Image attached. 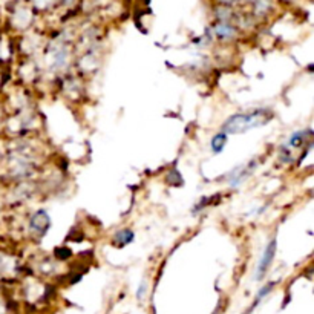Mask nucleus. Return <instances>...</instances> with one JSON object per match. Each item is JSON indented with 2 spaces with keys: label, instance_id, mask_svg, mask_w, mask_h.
I'll return each instance as SVG.
<instances>
[{
  "label": "nucleus",
  "instance_id": "obj_6",
  "mask_svg": "<svg viewBox=\"0 0 314 314\" xmlns=\"http://www.w3.org/2000/svg\"><path fill=\"white\" fill-rule=\"evenodd\" d=\"M133 238H135V235H133L132 230H129V229L120 230V232H117L115 236H114V245H117V247L129 245V244L133 241Z\"/></svg>",
  "mask_w": 314,
  "mask_h": 314
},
{
  "label": "nucleus",
  "instance_id": "obj_5",
  "mask_svg": "<svg viewBox=\"0 0 314 314\" xmlns=\"http://www.w3.org/2000/svg\"><path fill=\"white\" fill-rule=\"evenodd\" d=\"M312 133H311V130H299V132H294L290 138H288V143L285 144L288 149L291 147V149H299V147H302L305 143H306V140L311 137Z\"/></svg>",
  "mask_w": 314,
  "mask_h": 314
},
{
  "label": "nucleus",
  "instance_id": "obj_2",
  "mask_svg": "<svg viewBox=\"0 0 314 314\" xmlns=\"http://www.w3.org/2000/svg\"><path fill=\"white\" fill-rule=\"evenodd\" d=\"M276 248H278V242H276V239H272V241L265 245L264 253H262V256H260L259 264H257V268H256V275H254L256 281H260V279H262V278L265 276V273L268 272L270 265L273 264V260H275V256H276Z\"/></svg>",
  "mask_w": 314,
  "mask_h": 314
},
{
  "label": "nucleus",
  "instance_id": "obj_9",
  "mask_svg": "<svg viewBox=\"0 0 314 314\" xmlns=\"http://www.w3.org/2000/svg\"><path fill=\"white\" fill-rule=\"evenodd\" d=\"M215 32L221 38H232L235 35V29L232 26H229V25H218L215 28Z\"/></svg>",
  "mask_w": 314,
  "mask_h": 314
},
{
  "label": "nucleus",
  "instance_id": "obj_7",
  "mask_svg": "<svg viewBox=\"0 0 314 314\" xmlns=\"http://www.w3.org/2000/svg\"><path fill=\"white\" fill-rule=\"evenodd\" d=\"M273 288H275V282H268L267 285H264L262 288H260V290H259V293H257V294H256V297H254V302L251 303L250 309L247 311V314H250V312H251V311H253V309H254V308L260 303V302H262V300H264V299H265V297L272 293V290H273Z\"/></svg>",
  "mask_w": 314,
  "mask_h": 314
},
{
  "label": "nucleus",
  "instance_id": "obj_12",
  "mask_svg": "<svg viewBox=\"0 0 314 314\" xmlns=\"http://www.w3.org/2000/svg\"><path fill=\"white\" fill-rule=\"evenodd\" d=\"M146 291H147V282H146V281H143V282L140 284L138 290H137V299H138V300H141V299L146 296Z\"/></svg>",
  "mask_w": 314,
  "mask_h": 314
},
{
  "label": "nucleus",
  "instance_id": "obj_3",
  "mask_svg": "<svg viewBox=\"0 0 314 314\" xmlns=\"http://www.w3.org/2000/svg\"><path fill=\"white\" fill-rule=\"evenodd\" d=\"M29 227L34 233L43 236L46 235L48 229L51 227V219H49V215L44 212V210H38L34 213V216L31 218V222H29Z\"/></svg>",
  "mask_w": 314,
  "mask_h": 314
},
{
  "label": "nucleus",
  "instance_id": "obj_11",
  "mask_svg": "<svg viewBox=\"0 0 314 314\" xmlns=\"http://www.w3.org/2000/svg\"><path fill=\"white\" fill-rule=\"evenodd\" d=\"M71 250L68 248V247H59V248H56V257H59L60 260H66V259H69L71 257Z\"/></svg>",
  "mask_w": 314,
  "mask_h": 314
},
{
  "label": "nucleus",
  "instance_id": "obj_10",
  "mask_svg": "<svg viewBox=\"0 0 314 314\" xmlns=\"http://www.w3.org/2000/svg\"><path fill=\"white\" fill-rule=\"evenodd\" d=\"M167 183L169 184H172V186H181L183 184V178H181V175H180V172L178 170H170L169 172V175H167Z\"/></svg>",
  "mask_w": 314,
  "mask_h": 314
},
{
  "label": "nucleus",
  "instance_id": "obj_1",
  "mask_svg": "<svg viewBox=\"0 0 314 314\" xmlns=\"http://www.w3.org/2000/svg\"><path fill=\"white\" fill-rule=\"evenodd\" d=\"M275 114L268 108H257L250 112H242V114H235L232 115L222 126V132L226 135H236V133H244L247 130L265 126L273 120Z\"/></svg>",
  "mask_w": 314,
  "mask_h": 314
},
{
  "label": "nucleus",
  "instance_id": "obj_8",
  "mask_svg": "<svg viewBox=\"0 0 314 314\" xmlns=\"http://www.w3.org/2000/svg\"><path fill=\"white\" fill-rule=\"evenodd\" d=\"M227 140H229V135H226L224 132L216 133V135L212 138V141H210V149H212V152H213V153H221V152L224 150L226 144H227Z\"/></svg>",
  "mask_w": 314,
  "mask_h": 314
},
{
  "label": "nucleus",
  "instance_id": "obj_4",
  "mask_svg": "<svg viewBox=\"0 0 314 314\" xmlns=\"http://www.w3.org/2000/svg\"><path fill=\"white\" fill-rule=\"evenodd\" d=\"M254 166H256V163H254V161H250V163H247L245 166L235 169V170L230 173V176H229V183H230V186H232V187H238V186H241V184H242V183L253 173Z\"/></svg>",
  "mask_w": 314,
  "mask_h": 314
}]
</instances>
